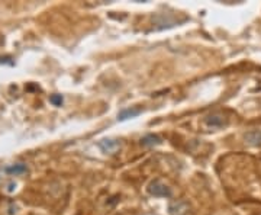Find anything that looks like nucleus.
<instances>
[{"label": "nucleus", "mask_w": 261, "mask_h": 215, "mask_svg": "<svg viewBox=\"0 0 261 215\" xmlns=\"http://www.w3.org/2000/svg\"><path fill=\"white\" fill-rule=\"evenodd\" d=\"M8 173L10 175H20V173H25L27 172V168L23 164H13L12 168H8Z\"/></svg>", "instance_id": "8"}, {"label": "nucleus", "mask_w": 261, "mask_h": 215, "mask_svg": "<svg viewBox=\"0 0 261 215\" xmlns=\"http://www.w3.org/2000/svg\"><path fill=\"white\" fill-rule=\"evenodd\" d=\"M260 215H261V214H260Z\"/></svg>", "instance_id": "10"}, {"label": "nucleus", "mask_w": 261, "mask_h": 215, "mask_svg": "<svg viewBox=\"0 0 261 215\" xmlns=\"http://www.w3.org/2000/svg\"><path fill=\"white\" fill-rule=\"evenodd\" d=\"M97 146L106 154H113V153H116L118 150L121 149V142L118 140H112V138H105V140L99 141Z\"/></svg>", "instance_id": "2"}, {"label": "nucleus", "mask_w": 261, "mask_h": 215, "mask_svg": "<svg viewBox=\"0 0 261 215\" xmlns=\"http://www.w3.org/2000/svg\"><path fill=\"white\" fill-rule=\"evenodd\" d=\"M142 146H147V147H152V146H159L161 144V138H160L159 135H154V134H149V135H145L142 140Z\"/></svg>", "instance_id": "6"}, {"label": "nucleus", "mask_w": 261, "mask_h": 215, "mask_svg": "<svg viewBox=\"0 0 261 215\" xmlns=\"http://www.w3.org/2000/svg\"><path fill=\"white\" fill-rule=\"evenodd\" d=\"M51 102L54 103V105H61L63 103V98L61 96H53L51 98Z\"/></svg>", "instance_id": "9"}, {"label": "nucleus", "mask_w": 261, "mask_h": 215, "mask_svg": "<svg viewBox=\"0 0 261 215\" xmlns=\"http://www.w3.org/2000/svg\"><path fill=\"white\" fill-rule=\"evenodd\" d=\"M205 124L209 128H221L226 124V120H225L224 115H221V113H212V115L206 116Z\"/></svg>", "instance_id": "3"}, {"label": "nucleus", "mask_w": 261, "mask_h": 215, "mask_svg": "<svg viewBox=\"0 0 261 215\" xmlns=\"http://www.w3.org/2000/svg\"><path fill=\"white\" fill-rule=\"evenodd\" d=\"M244 140L252 147H261V130H251L244 135Z\"/></svg>", "instance_id": "5"}, {"label": "nucleus", "mask_w": 261, "mask_h": 215, "mask_svg": "<svg viewBox=\"0 0 261 215\" xmlns=\"http://www.w3.org/2000/svg\"><path fill=\"white\" fill-rule=\"evenodd\" d=\"M189 211V205L185 201H174L168 206L170 215H186Z\"/></svg>", "instance_id": "4"}, {"label": "nucleus", "mask_w": 261, "mask_h": 215, "mask_svg": "<svg viewBox=\"0 0 261 215\" xmlns=\"http://www.w3.org/2000/svg\"><path fill=\"white\" fill-rule=\"evenodd\" d=\"M148 194L152 197L170 198L171 197V189L166 183H163L161 180H152L148 185Z\"/></svg>", "instance_id": "1"}, {"label": "nucleus", "mask_w": 261, "mask_h": 215, "mask_svg": "<svg viewBox=\"0 0 261 215\" xmlns=\"http://www.w3.org/2000/svg\"><path fill=\"white\" fill-rule=\"evenodd\" d=\"M141 113V109H123L119 115H118V120L119 121H125V120H129V118H135Z\"/></svg>", "instance_id": "7"}]
</instances>
